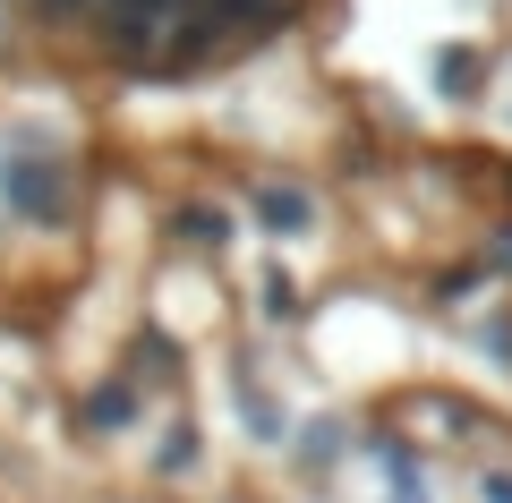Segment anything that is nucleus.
Instances as JSON below:
<instances>
[{
    "label": "nucleus",
    "instance_id": "1",
    "mask_svg": "<svg viewBox=\"0 0 512 503\" xmlns=\"http://www.w3.org/2000/svg\"><path fill=\"white\" fill-rule=\"evenodd\" d=\"M256 214H265V231H308V197H299V188H265Z\"/></svg>",
    "mask_w": 512,
    "mask_h": 503
},
{
    "label": "nucleus",
    "instance_id": "2",
    "mask_svg": "<svg viewBox=\"0 0 512 503\" xmlns=\"http://www.w3.org/2000/svg\"><path fill=\"white\" fill-rule=\"evenodd\" d=\"M478 495H487V503H512V469H487V478H478Z\"/></svg>",
    "mask_w": 512,
    "mask_h": 503
}]
</instances>
